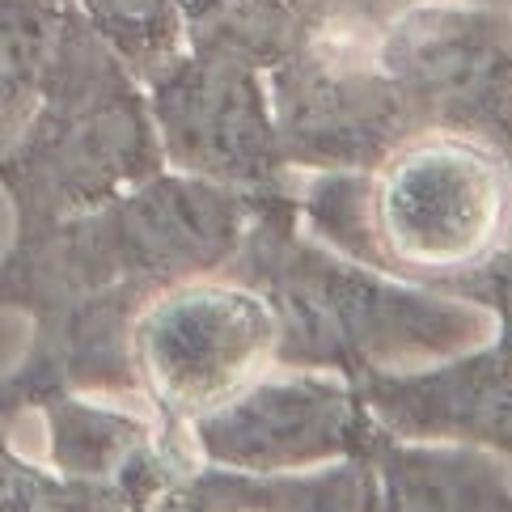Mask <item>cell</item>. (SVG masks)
<instances>
[{
    "instance_id": "6da1fadb",
    "label": "cell",
    "mask_w": 512,
    "mask_h": 512,
    "mask_svg": "<svg viewBox=\"0 0 512 512\" xmlns=\"http://www.w3.org/2000/svg\"><path fill=\"white\" fill-rule=\"evenodd\" d=\"M301 225L394 280L512 322V157L419 127L356 174H292Z\"/></svg>"
},
{
    "instance_id": "7a4b0ae2",
    "label": "cell",
    "mask_w": 512,
    "mask_h": 512,
    "mask_svg": "<svg viewBox=\"0 0 512 512\" xmlns=\"http://www.w3.org/2000/svg\"><path fill=\"white\" fill-rule=\"evenodd\" d=\"M225 276L250 284L276 314V369L364 381L457 356L500 326L483 305L394 280L318 242L292 187L250 199Z\"/></svg>"
},
{
    "instance_id": "3957f363",
    "label": "cell",
    "mask_w": 512,
    "mask_h": 512,
    "mask_svg": "<svg viewBox=\"0 0 512 512\" xmlns=\"http://www.w3.org/2000/svg\"><path fill=\"white\" fill-rule=\"evenodd\" d=\"M250 199L161 170L94 212L34 237H9L0 254V309L43 326L85 305L144 309L182 280L221 276L242 246Z\"/></svg>"
},
{
    "instance_id": "277c9868",
    "label": "cell",
    "mask_w": 512,
    "mask_h": 512,
    "mask_svg": "<svg viewBox=\"0 0 512 512\" xmlns=\"http://www.w3.org/2000/svg\"><path fill=\"white\" fill-rule=\"evenodd\" d=\"M161 170L166 161L140 77L68 5L39 106L0 157L9 237H34L94 212Z\"/></svg>"
},
{
    "instance_id": "5b68a950",
    "label": "cell",
    "mask_w": 512,
    "mask_h": 512,
    "mask_svg": "<svg viewBox=\"0 0 512 512\" xmlns=\"http://www.w3.org/2000/svg\"><path fill=\"white\" fill-rule=\"evenodd\" d=\"M132 369L161 441L187 449L182 432L191 419L276 369V314L250 284L225 271L182 280L136 314Z\"/></svg>"
},
{
    "instance_id": "8992f818",
    "label": "cell",
    "mask_w": 512,
    "mask_h": 512,
    "mask_svg": "<svg viewBox=\"0 0 512 512\" xmlns=\"http://www.w3.org/2000/svg\"><path fill=\"white\" fill-rule=\"evenodd\" d=\"M267 94L292 174L373 170L419 132L377 56V30L305 26L297 47L267 68Z\"/></svg>"
},
{
    "instance_id": "52a82bcc",
    "label": "cell",
    "mask_w": 512,
    "mask_h": 512,
    "mask_svg": "<svg viewBox=\"0 0 512 512\" xmlns=\"http://www.w3.org/2000/svg\"><path fill=\"white\" fill-rule=\"evenodd\" d=\"M377 56L415 127L462 132L512 157V9L411 0L377 30Z\"/></svg>"
},
{
    "instance_id": "ba28073f",
    "label": "cell",
    "mask_w": 512,
    "mask_h": 512,
    "mask_svg": "<svg viewBox=\"0 0 512 512\" xmlns=\"http://www.w3.org/2000/svg\"><path fill=\"white\" fill-rule=\"evenodd\" d=\"M140 85L166 170L242 195L292 187L263 68L182 47Z\"/></svg>"
},
{
    "instance_id": "9c48e42d",
    "label": "cell",
    "mask_w": 512,
    "mask_h": 512,
    "mask_svg": "<svg viewBox=\"0 0 512 512\" xmlns=\"http://www.w3.org/2000/svg\"><path fill=\"white\" fill-rule=\"evenodd\" d=\"M195 462L284 474L377 457L386 436L356 381L314 369H271L182 432Z\"/></svg>"
},
{
    "instance_id": "30bf717a",
    "label": "cell",
    "mask_w": 512,
    "mask_h": 512,
    "mask_svg": "<svg viewBox=\"0 0 512 512\" xmlns=\"http://www.w3.org/2000/svg\"><path fill=\"white\" fill-rule=\"evenodd\" d=\"M356 386L386 441L466 445L512 462V322L457 356Z\"/></svg>"
},
{
    "instance_id": "8fae6325",
    "label": "cell",
    "mask_w": 512,
    "mask_h": 512,
    "mask_svg": "<svg viewBox=\"0 0 512 512\" xmlns=\"http://www.w3.org/2000/svg\"><path fill=\"white\" fill-rule=\"evenodd\" d=\"M153 512H381V474L369 457L284 474L191 462L157 491Z\"/></svg>"
},
{
    "instance_id": "7c38bea8",
    "label": "cell",
    "mask_w": 512,
    "mask_h": 512,
    "mask_svg": "<svg viewBox=\"0 0 512 512\" xmlns=\"http://www.w3.org/2000/svg\"><path fill=\"white\" fill-rule=\"evenodd\" d=\"M22 415L39 419L47 466L64 474L127 479L132 470L149 466L166 453L191 457L187 449L161 441V428L144 402L77 394V390H43L26 402Z\"/></svg>"
},
{
    "instance_id": "4fadbf2b",
    "label": "cell",
    "mask_w": 512,
    "mask_h": 512,
    "mask_svg": "<svg viewBox=\"0 0 512 512\" xmlns=\"http://www.w3.org/2000/svg\"><path fill=\"white\" fill-rule=\"evenodd\" d=\"M195 457H157L127 479H85L34 462L0 428V512H153L157 491Z\"/></svg>"
},
{
    "instance_id": "5bb4252c",
    "label": "cell",
    "mask_w": 512,
    "mask_h": 512,
    "mask_svg": "<svg viewBox=\"0 0 512 512\" xmlns=\"http://www.w3.org/2000/svg\"><path fill=\"white\" fill-rule=\"evenodd\" d=\"M178 26L187 51L229 56L263 72L305 34V22L284 0H178Z\"/></svg>"
},
{
    "instance_id": "9a60e30c",
    "label": "cell",
    "mask_w": 512,
    "mask_h": 512,
    "mask_svg": "<svg viewBox=\"0 0 512 512\" xmlns=\"http://www.w3.org/2000/svg\"><path fill=\"white\" fill-rule=\"evenodd\" d=\"M68 0H0V157L39 106Z\"/></svg>"
},
{
    "instance_id": "2e32d148",
    "label": "cell",
    "mask_w": 512,
    "mask_h": 512,
    "mask_svg": "<svg viewBox=\"0 0 512 512\" xmlns=\"http://www.w3.org/2000/svg\"><path fill=\"white\" fill-rule=\"evenodd\" d=\"M68 5L140 81L182 51L178 0H68Z\"/></svg>"
},
{
    "instance_id": "e0dca14e",
    "label": "cell",
    "mask_w": 512,
    "mask_h": 512,
    "mask_svg": "<svg viewBox=\"0 0 512 512\" xmlns=\"http://www.w3.org/2000/svg\"><path fill=\"white\" fill-rule=\"evenodd\" d=\"M305 26H343V30H381L411 0H284Z\"/></svg>"
},
{
    "instance_id": "ac0fdd59",
    "label": "cell",
    "mask_w": 512,
    "mask_h": 512,
    "mask_svg": "<svg viewBox=\"0 0 512 512\" xmlns=\"http://www.w3.org/2000/svg\"><path fill=\"white\" fill-rule=\"evenodd\" d=\"M483 5H504V9H512V0H483Z\"/></svg>"
}]
</instances>
